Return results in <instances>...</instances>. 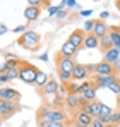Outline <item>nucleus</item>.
<instances>
[{"instance_id":"nucleus-1","label":"nucleus","mask_w":120,"mask_h":127,"mask_svg":"<svg viewBox=\"0 0 120 127\" xmlns=\"http://www.w3.org/2000/svg\"><path fill=\"white\" fill-rule=\"evenodd\" d=\"M55 67H57V72H59V77L62 83H70L72 81V74H74V69H76V62L72 57H65L62 53L55 55Z\"/></svg>"},{"instance_id":"nucleus-2","label":"nucleus","mask_w":120,"mask_h":127,"mask_svg":"<svg viewBox=\"0 0 120 127\" xmlns=\"http://www.w3.org/2000/svg\"><path fill=\"white\" fill-rule=\"evenodd\" d=\"M36 122L38 124H43V122H69V119H67V113L60 112L59 108H55L52 105H43L38 108Z\"/></svg>"},{"instance_id":"nucleus-3","label":"nucleus","mask_w":120,"mask_h":127,"mask_svg":"<svg viewBox=\"0 0 120 127\" xmlns=\"http://www.w3.org/2000/svg\"><path fill=\"white\" fill-rule=\"evenodd\" d=\"M22 48H26V50H29V52H36L38 48H40V43H41V36L36 33V31H26V33H22L19 36V40H17Z\"/></svg>"},{"instance_id":"nucleus-4","label":"nucleus","mask_w":120,"mask_h":127,"mask_svg":"<svg viewBox=\"0 0 120 127\" xmlns=\"http://www.w3.org/2000/svg\"><path fill=\"white\" fill-rule=\"evenodd\" d=\"M38 69L29 62H22L19 67V79L24 81L26 84H36V77H38Z\"/></svg>"},{"instance_id":"nucleus-5","label":"nucleus","mask_w":120,"mask_h":127,"mask_svg":"<svg viewBox=\"0 0 120 127\" xmlns=\"http://www.w3.org/2000/svg\"><path fill=\"white\" fill-rule=\"evenodd\" d=\"M21 110V105L16 101H7V100H0V113H2V120H7L9 117L16 115Z\"/></svg>"},{"instance_id":"nucleus-6","label":"nucleus","mask_w":120,"mask_h":127,"mask_svg":"<svg viewBox=\"0 0 120 127\" xmlns=\"http://www.w3.org/2000/svg\"><path fill=\"white\" fill-rule=\"evenodd\" d=\"M117 81H119L117 74H108V76H96L94 74V77H93V83H94L96 88H108Z\"/></svg>"},{"instance_id":"nucleus-7","label":"nucleus","mask_w":120,"mask_h":127,"mask_svg":"<svg viewBox=\"0 0 120 127\" xmlns=\"http://www.w3.org/2000/svg\"><path fill=\"white\" fill-rule=\"evenodd\" d=\"M0 100H7V101H16L19 103L21 100V93L14 88H0Z\"/></svg>"},{"instance_id":"nucleus-8","label":"nucleus","mask_w":120,"mask_h":127,"mask_svg":"<svg viewBox=\"0 0 120 127\" xmlns=\"http://www.w3.org/2000/svg\"><path fill=\"white\" fill-rule=\"evenodd\" d=\"M67 40L72 43V45H74V46H76L77 50H79V48H84L86 31H84V29H82V31H81V29H76V31H72V33L69 34V38H67Z\"/></svg>"},{"instance_id":"nucleus-9","label":"nucleus","mask_w":120,"mask_h":127,"mask_svg":"<svg viewBox=\"0 0 120 127\" xmlns=\"http://www.w3.org/2000/svg\"><path fill=\"white\" fill-rule=\"evenodd\" d=\"M101 106H103V103L98 101V100H94V101H89L88 105H84V106H82V110H84L89 117H93V119H100Z\"/></svg>"},{"instance_id":"nucleus-10","label":"nucleus","mask_w":120,"mask_h":127,"mask_svg":"<svg viewBox=\"0 0 120 127\" xmlns=\"http://www.w3.org/2000/svg\"><path fill=\"white\" fill-rule=\"evenodd\" d=\"M93 34L94 36H98V38H105V36H108L110 34V28H108V24L105 21H101V19H96L94 21V29H93Z\"/></svg>"},{"instance_id":"nucleus-11","label":"nucleus","mask_w":120,"mask_h":127,"mask_svg":"<svg viewBox=\"0 0 120 127\" xmlns=\"http://www.w3.org/2000/svg\"><path fill=\"white\" fill-rule=\"evenodd\" d=\"M89 76V70L86 65L82 64H76V69H74V74H72V81H86Z\"/></svg>"},{"instance_id":"nucleus-12","label":"nucleus","mask_w":120,"mask_h":127,"mask_svg":"<svg viewBox=\"0 0 120 127\" xmlns=\"http://www.w3.org/2000/svg\"><path fill=\"white\" fill-rule=\"evenodd\" d=\"M96 76H108V74H115V69H113V64H108L105 60L96 64Z\"/></svg>"},{"instance_id":"nucleus-13","label":"nucleus","mask_w":120,"mask_h":127,"mask_svg":"<svg viewBox=\"0 0 120 127\" xmlns=\"http://www.w3.org/2000/svg\"><path fill=\"white\" fill-rule=\"evenodd\" d=\"M41 14V7H33V5H28L24 9V17L28 22H34Z\"/></svg>"},{"instance_id":"nucleus-14","label":"nucleus","mask_w":120,"mask_h":127,"mask_svg":"<svg viewBox=\"0 0 120 127\" xmlns=\"http://www.w3.org/2000/svg\"><path fill=\"white\" fill-rule=\"evenodd\" d=\"M59 88H60V84L55 81V79H50L46 84L41 88V93H43V95H50V96H52V95H57V93H59Z\"/></svg>"},{"instance_id":"nucleus-15","label":"nucleus","mask_w":120,"mask_h":127,"mask_svg":"<svg viewBox=\"0 0 120 127\" xmlns=\"http://www.w3.org/2000/svg\"><path fill=\"white\" fill-rule=\"evenodd\" d=\"M119 59H120V50H119V48H115V46L103 53V60L108 62V64H115Z\"/></svg>"},{"instance_id":"nucleus-16","label":"nucleus","mask_w":120,"mask_h":127,"mask_svg":"<svg viewBox=\"0 0 120 127\" xmlns=\"http://www.w3.org/2000/svg\"><path fill=\"white\" fill-rule=\"evenodd\" d=\"M77 52H79V50H77L72 43L69 41V40L60 46V53H62V55H65V57H76V53H77Z\"/></svg>"},{"instance_id":"nucleus-17","label":"nucleus","mask_w":120,"mask_h":127,"mask_svg":"<svg viewBox=\"0 0 120 127\" xmlns=\"http://www.w3.org/2000/svg\"><path fill=\"white\" fill-rule=\"evenodd\" d=\"M65 105L69 106V108H74V110H77L81 108V95H67L65 96Z\"/></svg>"},{"instance_id":"nucleus-18","label":"nucleus","mask_w":120,"mask_h":127,"mask_svg":"<svg viewBox=\"0 0 120 127\" xmlns=\"http://www.w3.org/2000/svg\"><path fill=\"white\" fill-rule=\"evenodd\" d=\"M84 48H89V50L100 48V38H98V36H94L93 33L86 34V40H84Z\"/></svg>"},{"instance_id":"nucleus-19","label":"nucleus","mask_w":120,"mask_h":127,"mask_svg":"<svg viewBox=\"0 0 120 127\" xmlns=\"http://www.w3.org/2000/svg\"><path fill=\"white\" fill-rule=\"evenodd\" d=\"M74 120H76V122H81V124H86V126H91L93 117H89L82 108H79V110L76 112V115H74Z\"/></svg>"},{"instance_id":"nucleus-20","label":"nucleus","mask_w":120,"mask_h":127,"mask_svg":"<svg viewBox=\"0 0 120 127\" xmlns=\"http://www.w3.org/2000/svg\"><path fill=\"white\" fill-rule=\"evenodd\" d=\"M96 91H98V88L93 84L91 88H88V89H84L82 93H81V96L86 100V101H94L96 100Z\"/></svg>"},{"instance_id":"nucleus-21","label":"nucleus","mask_w":120,"mask_h":127,"mask_svg":"<svg viewBox=\"0 0 120 127\" xmlns=\"http://www.w3.org/2000/svg\"><path fill=\"white\" fill-rule=\"evenodd\" d=\"M110 48H113V41H112V38H110V34H108V36H105V38L100 40V50L105 53V52H108Z\"/></svg>"},{"instance_id":"nucleus-22","label":"nucleus","mask_w":120,"mask_h":127,"mask_svg":"<svg viewBox=\"0 0 120 127\" xmlns=\"http://www.w3.org/2000/svg\"><path fill=\"white\" fill-rule=\"evenodd\" d=\"M21 64L22 62L17 60V57H9V59L5 60V67H7V70H9V69H19ZM7 70H5V72H7Z\"/></svg>"},{"instance_id":"nucleus-23","label":"nucleus","mask_w":120,"mask_h":127,"mask_svg":"<svg viewBox=\"0 0 120 127\" xmlns=\"http://www.w3.org/2000/svg\"><path fill=\"white\" fill-rule=\"evenodd\" d=\"M50 79H48V76H46V72H43V70H40L38 72V77H36V86H40V88H43V86L46 84Z\"/></svg>"},{"instance_id":"nucleus-24","label":"nucleus","mask_w":120,"mask_h":127,"mask_svg":"<svg viewBox=\"0 0 120 127\" xmlns=\"http://www.w3.org/2000/svg\"><path fill=\"white\" fill-rule=\"evenodd\" d=\"M67 89L70 95H81V84H76V83H67Z\"/></svg>"},{"instance_id":"nucleus-25","label":"nucleus","mask_w":120,"mask_h":127,"mask_svg":"<svg viewBox=\"0 0 120 127\" xmlns=\"http://www.w3.org/2000/svg\"><path fill=\"white\" fill-rule=\"evenodd\" d=\"M67 122H43V124H38V127H65Z\"/></svg>"},{"instance_id":"nucleus-26","label":"nucleus","mask_w":120,"mask_h":127,"mask_svg":"<svg viewBox=\"0 0 120 127\" xmlns=\"http://www.w3.org/2000/svg\"><path fill=\"white\" fill-rule=\"evenodd\" d=\"M5 74H7L9 81H14V79H17V77H19V69H9Z\"/></svg>"},{"instance_id":"nucleus-27","label":"nucleus","mask_w":120,"mask_h":127,"mask_svg":"<svg viewBox=\"0 0 120 127\" xmlns=\"http://www.w3.org/2000/svg\"><path fill=\"white\" fill-rule=\"evenodd\" d=\"M84 31H86V34H89V33H93V29H94V21L93 19H89V21L84 22V28H82Z\"/></svg>"},{"instance_id":"nucleus-28","label":"nucleus","mask_w":120,"mask_h":127,"mask_svg":"<svg viewBox=\"0 0 120 127\" xmlns=\"http://www.w3.org/2000/svg\"><path fill=\"white\" fill-rule=\"evenodd\" d=\"M120 124V110H113L112 113V126H117Z\"/></svg>"},{"instance_id":"nucleus-29","label":"nucleus","mask_w":120,"mask_h":127,"mask_svg":"<svg viewBox=\"0 0 120 127\" xmlns=\"http://www.w3.org/2000/svg\"><path fill=\"white\" fill-rule=\"evenodd\" d=\"M112 113H113V110H112L110 106H106V105L101 106V115H105V117H112ZM101 115H100V117H101Z\"/></svg>"},{"instance_id":"nucleus-30","label":"nucleus","mask_w":120,"mask_h":127,"mask_svg":"<svg viewBox=\"0 0 120 127\" xmlns=\"http://www.w3.org/2000/svg\"><path fill=\"white\" fill-rule=\"evenodd\" d=\"M108 89H110V91H113L115 95H120V79L117 81V83H113L112 86H108Z\"/></svg>"},{"instance_id":"nucleus-31","label":"nucleus","mask_w":120,"mask_h":127,"mask_svg":"<svg viewBox=\"0 0 120 127\" xmlns=\"http://www.w3.org/2000/svg\"><path fill=\"white\" fill-rule=\"evenodd\" d=\"M59 12H60V7H52V5L48 7V14H50V16H53V17H55Z\"/></svg>"},{"instance_id":"nucleus-32","label":"nucleus","mask_w":120,"mask_h":127,"mask_svg":"<svg viewBox=\"0 0 120 127\" xmlns=\"http://www.w3.org/2000/svg\"><path fill=\"white\" fill-rule=\"evenodd\" d=\"M67 14H69V9H67V10H65V9H62L55 17H57V19H65V17H67Z\"/></svg>"},{"instance_id":"nucleus-33","label":"nucleus","mask_w":120,"mask_h":127,"mask_svg":"<svg viewBox=\"0 0 120 127\" xmlns=\"http://www.w3.org/2000/svg\"><path fill=\"white\" fill-rule=\"evenodd\" d=\"M26 31H28V29H26V26H24V24H21V26H17V28H14V29H12V33H21V34H22V33H26Z\"/></svg>"},{"instance_id":"nucleus-34","label":"nucleus","mask_w":120,"mask_h":127,"mask_svg":"<svg viewBox=\"0 0 120 127\" xmlns=\"http://www.w3.org/2000/svg\"><path fill=\"white\" fill-rule=\"evenodd\" d=\"M45 0H28V3L29 5H33V7H41V3H43Z\"/></svg>"},{"instance_id":"nucleus-35","label":"nucleus","mask_w":120,"mask_h":127,"mask_svg":"<svg viewBox=\"0 0 120 127\" xmlns=\"http://www.w3.org/2000/svg\"><path fill=\"white\" fill-rule=\"evenodd\" d=\"M86 67H88V70H89V74H94V72H96V64H88Z\"/></svg>"},{"instance_id":"nucleus-36","label":"nucleus","mask_w":120,"mask_h":127,"mask_svg":"<svg viewBox=\"0 0 120 127\" xmlns=\"http://www.w3.org/2000/svg\"><path fill=\"white\" fill-rule=\"evenodd\" d=\"M108 17H110V12H106V10H103V12L100 14V19H101V21H106Z\"/></svg>"},{"instance_id":"nucleus-37","label":"nucleus","mask_w":120,"mask_h":127,"mask_svg":"<svg viewBox=\"0 0 120 127\" xmlns=\"http://www.w3.org/2000/svg\"><path fill=\"white\" fill-rule=\"evenodd\" d=\"M0 83H2V84L9 83V77H7V74H5V72H3V74H0Z\"/></svg>"},{"instance_id":"nucleus-38","label":"nucleus","mask_w":120,"mask_h":127,"mask_svg":"<svg viewBox=\"0 0 120 127\" xmlns=\"http://www.w3.org/2000/svg\"><path fill=\"white\" fill-rule=\"evenodd\" d=\"M113 69H115V74H117V72H120V59L113 64Z\"/></svg>"},{"instance_id":"nucleus-39","label":"nucleus","mask_w":120,"mask_h":127,"mask_svg":"<svg viewBox=\"0 0 120 127\" xmlns=\"http://www.w3.org/2000/svg\"><path fill=\"white\" fill-rule=\"evenodd\" d=\"M7 31H9V29H7V26H5V24H0V34H5Z\"/></svg>"},{"instance_id":"nucleus-40","label":"nucleus","mask_w":120,"mask_h":127,"mask_svg":"<svg viewBox=\"0 0 120 127\" xmlns=\"http://www.w3.org/2000/svg\"><path fill=\"white\" fill-rule=\"evenodd\" d=\"M91 14H93V10H81V16H84V17L91 16Z\"/></svg>"},{"instance_id":"nucleus-41","label":"nucleus","mask_w":120,"mask_h":127,"mask_svg":"<svg viewBox=\"0 0 120 127\" xmlns=\"http://www.w3.org/2000/svg\"><path fill=\"white\" fill-rule=\"evenodd\" d=\"M70 7H76V0H67V9Z\"/></svg>"},{"instance_id":"nucleus-42","label":"nucleus","mask_w":120,"mask_h":127,"mask_svg":"<svg viewBox=\"0 0 120 127\" xmlns=\"http://www.w3.org/2000/svg\"><path fill=\"white\" fill-rule=\"evenodd\" d=\"M74 127H89V126H86V124H81V122H76V120H74Z\"/></svg>"},{"instance_id":"nucleus-43","label":"nucleus","mask_w":120,"mask_h":127,"mask_svg":"<svg viewBox=\"0 0 120 127\" xmlns=\"http://www.w3.org/2000/svg\"><path fill=\"white\" fill-rule=\"evenodd\" d=\"M41 60H43V62H48V55H46V53H45V55H41Z\"/></svg>"},{"instance_id":"nucleus-44","label":"nucleus","mask_w":120,"mask_h":127,"mask_svg":"<svg viewBox=\"0 0 120 127\" xmlns=\"http://www.w3.org/2000/svg\"><path fill=\"white\" fill-rule=\"evenodd\" d=\"M115 5H117V9L120 10V0H115Z\"/></svg>"},{"instance_id":"nucleus-45","label":"nucleus","mask_w":120,"mask_h":127,"mask_svg":"<svg viewBox=\"0 0 120 127\" xmlns=\"http://www.w3.org/2000/svg\"><path fill=\"white\" fill-rule=\"evenodd\" d=\"M48 2H50V0H45V3H48Z\"/></svg>"},{"instance_id":"nucleus-46","label":"nucleus","mask_w":120,"mask_h":127,"mask_svg":"<svg viewBox=\"0 0 120 127\" xmlns=\"http://www.w3.org/2000/svg\"><path fill=\"white\" fill-rule=\"evenodd\" d=\"M94 2H100V0H94Z\"/></svg>"},{"instance_id":"nucleus-47","label":"nucleus","mask_w":120,"mask_h":127,"mask_svg":"<svg viewBox=\"0 0 120 127\" xmlns=\"http://www.w3.org/2000/svg\"><path fill=\"white\" fill-rule=\"evenodd\" d=\"M89 127H93V126H89Z\"/></svg>"}]
</instances>
